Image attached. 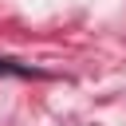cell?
<instances>
[{"mask_svg": "<svg viewBox=\"0 0 126 126\" xmlns=\"http://www.w3.org/2000/svg\"><path fill=\"white\" fill-rule=\"evenodd\" d=\"M0 75H24V79H28V75H39V71H32V67H16L12 59H0Z\"/></svg>", "mask_w": 126, "mask_h": 126, "instance_id": "cell-1", "label": "cell"}]
</instances>
